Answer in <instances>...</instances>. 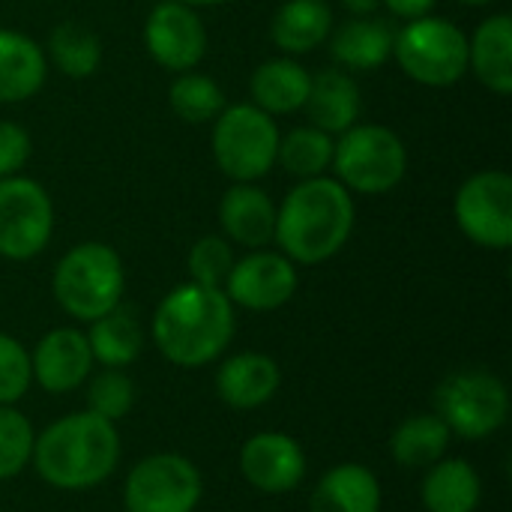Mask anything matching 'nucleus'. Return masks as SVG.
<instances>
[{"instance_id":"f704fd0d","label":"nucleus","mask_w":512,"mask_h":512,"mask_svg":"<svg viewBox=\"0 0 512 512\" xmlns=\"http://www.w3.org/2000/svg\"><path fill=\"white\" fill-rule=\"evenodd\" d=\"M30 135L12 120H0V180L15 177L30 159Z\"/></svg>"},{"instance_id":"c9c22d12","label":"nucleus","mask_w":512,"mask_h":512,"mask_svg":"<svg viewBox=\"0 0 512 512\" xmlns=\"http://www.w3.org/2000/svg\"><path fill=\"white\" fill-rule=\"evenodd\" d=\"M435 3L438 0H381V6H387L396 18H405V21L429 15Z\"/></svg>"},{"instance_id":"b1692460","label":"nucleus","mask_w":512,"mask_h":512,"mask_svg":"<svg viewBox=\"0 0 512 512\" xmlns=\"http://www.w3.org/2000/svg\"><path fill=\"white\" fill-rule=\"evenodd\" d=\"M309 81H312V75L291 57L264 60L249 78L252 105L267 111L270 117L294 114L297 108H303V102L309 96Z\"/></svg>"},{"instance_id":"393cba45","label":"nucleus","mask_w":512,"mask_h":512,"mask_svg":"<svg viewBox=\"0 0 512 512\" xmlns=\"http://www.w3.org/2000/svg\"><path fill=\"white\" fill-rule=\"evenodd\" d=\"M330 33L333 9L327 0H285L270 21V39L285 54H309Z\"/></svg>"},{"instance_id":"a878e982","label":"nucleus","mask_w":512,"mask_h":512,"mask_svg":"<svg viewBox=\"0 0 512 512\" xmlns=\"http://www.w3.org/2000/svg\"><path fill=\"white\" fill-rule=\"evenodd\" d=\"M84 336H87L93 363H99L102 369H126L144 351V330H141L135 312L123 309V306L90 321V330Z\"/></svg>"},{"instance_id":"f03ea898","label":"nucleus","mask_w":512,"mask_h":512,"mask_svg":"<svg viewBox=\"0 0 512 512\" xmlns=\"http://www.w3.org/2000/svg\"><path fill=\"white\" fill-rule=\"evenodd\" d=\"M354 231V198L336 177L300 180L276 207V234L282 255L294 264H324L342 252Z\"/></svg>"},{"instance_id":"0eeeda50","label":"nucleus","mask_w":512,"mask_h":512,"mask_svg":"<svg viewBox=\"0 0 512 512\" xmlns=\"http://www.w3.org/2000/svg\"><path fill=\"white\" fill-rule=\"evenodd\" d=\"M393 57L411 81L450 87L468 72V36L450 18L423 15L396 33Z\"/></svg>"},{"instance_id":"f3484780","label":"nucleus","mask_w":512,"mask_h":512,"mask_svg":"<svg viewBox=\"0 0 512 512\" xmlns=\"http://www.w3.org/2000/svg\"><path fill=\"white\" fill-rule=\"evenodd\" d=\"M219 225L228 240L249 249H264L276 234V204L264 189L234 183L219 201Z\"/></svg>"},{"instance_id":"dca6fc26","label":"nucleus","mask_w":512,"mask_h":512,"mask_svg":"<svg viewBox=\"0 0 512 512\" xmlns=\"http://www.w3.org/2000/svg\"><path fill=\"white\" fill-rule=\"evenodd\" d=\"M279 384V363L261 351L234 354L216 369V396L234 411H255L267 405L276 396Z\"/></svg>"},{"instance_id":"2eb2a0df","label":"nucleus","mask_w":512,"mask_h":512,"mask_svg":"<svg viewBox=\"0 0 512 512\" xmlns=\"http://www.w3.org/2000/svg\"><path fill=\"white\" fill-rule=\"evenodd\" d=\"M30 366H33V381L45 390V393H72L78 390L93 369V354L87 345V336L75 327H54L48 330L33 354H30Z\"/></svg>"},{"instance_id":"9d476101","label":"nucleus","mask_w":512,"mask_h":512,"mask_svg":"<svg viewBox=\"0 0 512 512\" xmlns=\"http://www.w3.org/2000/svg\"><path fill=\"white\" fill-rule=\"evenodd\" d=\"M54 231V204L42 183L30 177L0 180V258L30 261L36 258Z\"/></svg>"},{"instance_id":"20e7f679","label":"nucleus","mask_w":512,"mask_h":512,"mask_svg":"<svg viewBox=\"0 0 512 512\" xmlns=\"http://www.w3.org/2000/svg\"><path fill=\"white\" fill-rule=\"evenodd\" d=\"M126 270L120 255L96 240L72 246L54 267L51 291L57 306L75 321H96L120 306Z\"/></svg>"},{"instance_id":"c85d7f7f","label":"nucleus","mask_w":512,"mask_h":512,"mask_svg":"<svg viewBox=\"0 0 512 512\" xmlns=\"http://www.w3.org/2000/svg\"><path fill=\"white\" fill-rule=\"evenodd\" d=\"M333 144L336 138L327 135L324 129L300 126V129H291L285 138H279L276 162L297 180H312V177H321L333 165Z\"/></svg>"},{"instance_id":"4c0bfd02","label":"nucleus","mask_w":512,"mask_h":512,"mask_svg":"<svg viewBox=\"0 0 512 512\" xmlns=\"http://www.w3.org/2000/svg\"><path fill=\"white\" fill-rule=\"evenodd\" d=\"M186 6H219V3H228V0H180Z\"/></svg>"},{"instance_id":"6e6552de","label":"nucleus","mask_w":512,"mask_h":512,"mask_svg":"<svg viewBox=\"0 0 512 512\" xmlns=\"http://www.w3.org/2000/svg\"><path fill=\"white\" fill-rule=\"evenodd\" d=\"M435 414L450 435L483 441L510 420V390L492 372H453L435 390Z\"/></svg>"},{"instance_id":"4be33fe9","label":"nucleus","mask_w":512,"mask_h":512,"mask_svg":"<svg viewBox=\"0 0 512 512\" xmlns=\"http://www.w3.org/2000/svg\"><path fill=\"white\" fill-rule=\"evenodd\" d=\"M393 39L396 30L387 18L354 15L333 33L330 54L345 69H378L393 57Z\"/></svg>"},{"instance_id":"c756f323","label":"nucleus","mask_w":512,"mask_h":512,"mask_svg":"<svg viewBox=\"0 0 512 512\" xmlns=\"http://www.w3.org/2000/svg\"><path fill=\"white\" fill-rule=\"evenodd\" d=\"M168 102H171V111L180 120H186V123H210L225 108V93L210 75H201V72L189 69V72H180L171 81Z\"/></svg>"},{"instance_id":"412c9836","label":"nucleus","mask_w":512,"mask_h":512,"mask_svg":"<svg viewBox=\"0 0 512 512\" xmlns=\"http://www.w3.org/2000/svg\"><path fill=\"white\" fill-rule=\"evenodd\" d=\"M48 75L45 51L18 30H0V102L15 105L39 93Z\"/></svg>"},{"instance_id":"58836bf2","label":"nucleus","mask_w":512,"mask_h":512,"mask_svg":"<svg viewBox=\"0 0 512 512\" xmlns=\"http://www.w3.org/2000/svg\"><path fill=\"white\" fill-rule=\"evenodd\" d=\"M459 3H465V6H489L495 0H459Z\"/></svg>"},{"instance_id":"bb28decb","label":"nucleus","mask_w":512,"mask_h":512,"mask_svg":"<svg viewBox=\"0 0 512 512\" xmlns=\"http://www.w3.org/2000/svg\"><path fill=\"white\" fill-rule=\"evenodd\" d=\"M450 429L444 426V420L432 411V414H414L408 420L399 423V429L390 438V456L402 465V468H432L435 462H441L450 450Z\"/></svg>"},{"instance_id":"473e14b6","label":"nucleus","mask_w":512,"mask_h":512,"mask_svg":"<svg viewBox=\"0 0 512 512\" xmlns=\"http://www.w3.org/2000/svg\"><path fill=\"white\" fill-rule=\"evenodd\" d=\"M189 282L207 285V288H225V279L234 267V252L225 243V237L207 234L201 240H195V246L189 249Z\"/></svg>"},{"instance_id":"5701e85b","label":"nucleus","mask_w":512,"mask_h":512,"mask_svg":"<svg viewBox=\"0 0 512 512\" xmlns=\"http://www.w3.org/2000/svg\"><path fill=\"white\" fill-rule=\"evenodd\" d=\"M423 507L429 512H477L483 501V480L465 459H441L426 468Z\"/></svg>"},{"instance_id":"1a4fd4ad","label":"nucleus","mask_w":512,"mask_h":512,"mask_svg":"<svg viewBox=\"0 0 512 512\" xmlns=\"http://www.w3.org/2000/svg\"><path fill=\"white\" fill-rule=\"evenodd\" d=\"M201 498V471L180 453L144 456L132 465L123 486L126 512H195Z\"/></svg>"},{"instance_id":"423d86ee","label":"nucleus","mask_w":512,"mask_h":512,"mask_svg":"<svg viewBox=\"0 0 512 512\" xmlns=\"http://www.w3.org/2000/svg\"><path fill=\"white\" fill-rule=\"evenodd\" d=\"M279 138V126L267 111L252 102L228 105L213 120V159L234 183H255L273 168Z\"/></svg>"},{"instance_id":"f8f14e48","label":"nucleus","mask_w":512,"mask_h":512,"mask_svg":"<svg viewBox=\"0 0 512 512\" xmlns=\"http://www.w3.org/2000/svg\"><path fill=\"white\" fill-rule=\"evenodd\" d=\"M222 291L231 306L249 312L282 309L297 294V264L282 252L255 249L246 258L234 261Z\"/></svg>"},{"instance_id":"7ed1b4c3","label":"nucleus","mask_w":512,"mask_h":512,"mask_svg":"<svg viewBox=\"0 0 512 512\" xmlns=\"http://www.w3.org/2000/svg\"><path fill=\"white\" fill-rule=\"evenodd\" d=\"M33 468L51 489L84 492L105 483L120 465L117 423L75 411L54 420L33 441Z\"/></svg>"},{"instance_id":"7c9ffc66","label":"nucleus","mask_w":512,"mask_h":512,"mask_svg":"<svg viewBox=\"0 0 512 512\" xmlns=\"http://www.w3.org/2000/svg\"><path fill=\"white\" fill-rule=\"evenodd\" d=\"M33 426L15 405H0V483L18 477L33 459Z\"/></svg>"},{"instance_id":"9b49d317","label":"nucleus","mask_w":512,"mask_h":512,"mask_svg":"<svg viewBox=\"0 0 512 512\" xmlns=\"http://www.w3.org/2000/svg\"><path fill=\"white\" fill-rule=\"evenodd\" d=\"M459 231L483 246L504 252L512 246V177L507 171L471 174L453 201Z\"/></svg>"},{"instance_id":"6ab92c4d","label":"nucleus","mask_w":512,"mask_h":512,"mask_svg":"<svg viewBox=\"0 0 512 512\" xmlns=\"http://www.w3.org/2000/svg\"><path fill=\"white\" fill-rule=\"evenodd\" d=\"M309 512H381V483L360 462L333 465L312 489Z\"/></svg>"},{"instance_id":"a211bd4d","label":"nucleus","mask_w":512,"mask_h":512,"mask_svg":"<svg viewBox=\"0 0 512 512\" xmlns=\"http://www.w3.org/2000/svg\"><path fill=\"white\" fill-rule=\"evenodd\" d=\"M312 126L324 129L327 135H342L360 120V87L345 69H324L312 75L309 96L303 102Z\"/></svg>"},{"instance_id":"cd10ccee","label":"nucleus","mask_w":512,"mask_h":512,"mask_svg":"<svg viewBox=\"0 0 512 512\" xmlns=\"http://www.w3.org/2000/svg\"><path fill=\"white\" fill-rule=\"evenodd\" d=\"M48 57L66 78H90L102 63V42L84 24L63 21L48 36Z\"/></svg>"},{"instance_id":"ddd939ff","label":"nucleus","mask_w":512,"mask_h":512,"mask_svg":"<svg viewBox=\"0 0 512 512\" xmlns=\"http://www.w3.org/2000/svg\"><path fill=\"white\" fill-rule=\"evenodd\" d=\"M144 45L159 66L171 72H189L207 54V30L195 6H186L180 0H162L147 15Z\"/></svg>"},{"instance_id":"2f4dec72","label":"nucleus","mask_w":512,"mask_h":512,"mask_svg":"<svg viewBox=\"0 0 512 512\" xmlns=\"http://www.w3.org/2000/svg\"><path fill=\"white\" fill-rule=\"evenodd\" d=\"M135 405V381L123 369H102L87 387V411L102 420H123Z\"/></svg>"},{"instance_id":"4468645a","label":"nucleus","mask_w":512,"mask_h":512,"mask_svg":"<svg viewBox=\"0 0 512 512\" xmlns=\"http://www.w3.org/2000/svg\"><path fill=\"white\" fill-rule=\"evenodd\" d=\"M240 474L261 495H288L306 477V453L285 432H258L240 447Z\"/></svg>"},{"instance_id":"e433bc0d","label":"nucleus","mask_w":512,"mask_h":512,"mask_svg":"<svg viewBox=\"0 0 512 512\" xmlns=\"http://www.w3.org/2000/svg\"><path fill=\"white\" fill-rule=\"evenodd\" d=\"M342 6L354 15H375V9L381 6V0H342Z\"/></svg>"},{"instance_id":"39448f33","label":"nucleus","mask_w":512,"mask_h":512,"mask_svg":"<svg viewBox=\"0 0 512 512\" xmlns=\"http://www.w3.org/2000/svg\"><path fill=\"white\" fill-rule=\"evenodd\" d=\"M330 168L348 192L387 195L408 171V150L393 129L378 123H354L336 138Z\"/></svg>"},{"instance_id":"f257e3e1","label":"nucleus","mask_w":512,"mask_h":512,"mask_svg":"<svg viewBox=\"0 0 512 512\" xmlns=\"http://www.w3.org/2000/svg\"><path fill=\"white\" fill-rule=\"evenodd\" d=\"M234 324V306L222 288L186 282L156 306L153 342L168 363L201 369L225 354L234 339Z\"/></svg>"},{"instance_id":"aec40b11","label":"nucleus","mask_w":512,"mask_h":512,"mask_svg":"<svg viewBox=\"0 0 512 512\" xmlns=\"http://www.w3.org/2000/svg\"><path fill=\"white\" fill-rule=\"evenodd\" d=\"M468 69L498 96L512 93V18L489 15L468 39Z\"/></svg>"},{"instance_id":"72a5a7b5","label":"nucleus","mask_w":512,"mask_h":512,"mask_svg":"<svg viewBox=\"0 0 512 512\" xmlns=\"http://www.w3.org/2000/svg\"><path fill=\"white\" fill-rule=\"evenodd\" d=\"M33 384L30 351L9 333H0V405H18Z\"/></svg>"}]
</instances>
